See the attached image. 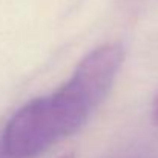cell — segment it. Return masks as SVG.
Returning <instances> with one entry per match:
<instances>
[{
    "mask_svg": "<svg viewBox=\"0 0 158 158\" xmlns=\"http://www.w3.org/2000/svg\"><path fill=\"white\" fill-rule=\"evenodd\" d=\"M124 60V51L117 43H107L89 52L61 88L91 112L105 102Z\"/></svg>",
    "mask_w": 158,
    "mask_h": 158,
    "instance_id": "2",
    "label": "cell"
},
{
    "mask_svg": "<svg viewBox=\"0 0 158 158\" xmlns=\"http://www.w3.org/2000/svg\"><path fill=\"white\" fill-rule=\"evenodd\" d=\"M58 158H75V157H74L72 152H69V154H63V155H60Z\"/></svg>",
    "mask_w": 158,
    "mask_h": 158,
    "instance_id": "5",
    "label": "cell"
},
{
    "mask_svg": "<svg viewBox=\"0 0 158 158\" xmlns=\"http://www.w3.org/2000/svg\"><path fill=\"white\" fill-rule=\"evenodd\" d=\"M152 120H154V123L158 126V94L157 97L154 98V103H152Z\"/></svg>",
    "mask_w": 158,
    "mask_h": 158,
    "instance_id": "3",
    "label": "cell"
},
{
    "mask_svg": "<svg viewBox=\"0 0 158 158\" xmlns=\"http://www.w3.org/2000/svg\"><path fill=\"white\" fill-rule=\"evenodd\" d=\"M92 112L63 88L22 106L2 131L14 158H35L60 140L80 131Z\"/></svg>",
    "mask_w": 158,
    "mask_h": 158,
    "instance_id": "1",
    "label": "cell"
},
{
    "mask_svg": "<svg viewBox=\"0 0 158 158\" xmlns=\"http://www.w3.org/2000/svg\"><path fill=\"white\" fill-rule=\"evenodd\" d=\"M0 158H14L11 155V152L6 149V146H5V143L2 140V135H0Z\"/></svg>",
    "mask_w": 158,
    "mask_h": 158,
    "instance_id": "4",
    "label": "cell"
}]
</instances>
